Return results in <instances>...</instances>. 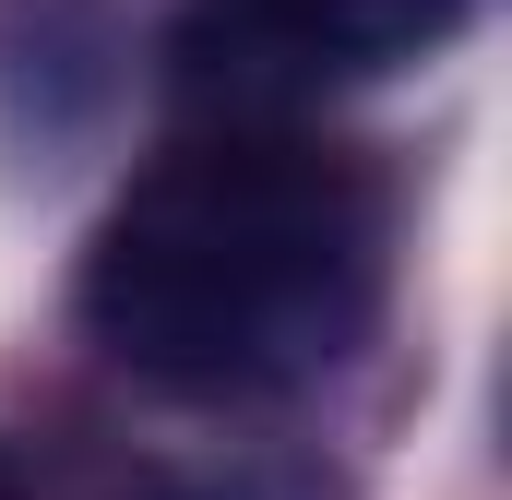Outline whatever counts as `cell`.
<instances>
[{
	"label": "cell",
	"instance_id": "obj_1",
	"mask_svg": "<svg viewBox=\"0 0 512 500\" xmlns=\"http://www.w3.org/2000/svg\"><path fill=\"white\" fill-rule=\"evenodd\" d=\"M382 298V191L274 120L167 143L84 250V334L155 393L262 405L322 381Z\"/></svg>",
	"mask_w": 512,
	"mask_h": 500
},
{
	"label": "cell",
	"instance_id": "obj_2",
	"mask_svg": "<svg viewBox=\"0 0 512 500\" xmlns=\"http://www.w3.org/2000/svg\"><path fill=\"white\" fill-rule=\"evenodd\" d=\"M203 24L227 36L239 72H286V84H322V72H393V60H429L465 0H203Z\"/></svg>",
	"mask_w": 512,
	"mask_h": 500
}]
</instances>
